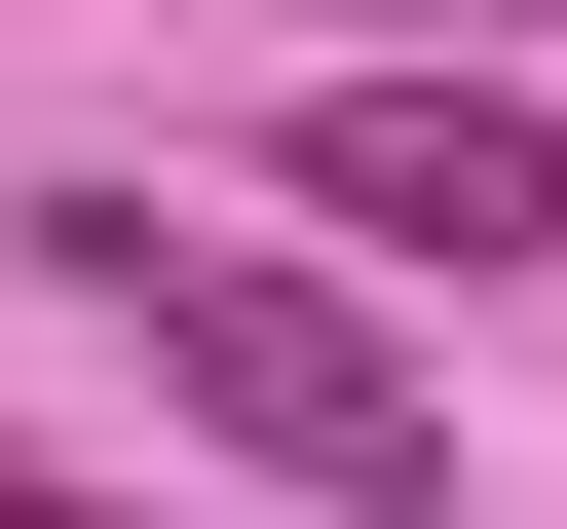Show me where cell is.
I'll return each mask as SVG.
<instances>
[{
  "instance_id": "1",
  "label": "cell",
  "mask_w": 567,
  "mask_h": 529,
  "mask_svg": "<svg viewBox=\"0 0 567 529\" xmlns=\"http://www.w3.org/2000/svg\"><path fill=\"white\" fill-rule=\"evenodd\" d=\"M39 264L152 341V416H189V454H265V491H416V454H454L379 303H303V264H227V227H152V189H39Z\"/></svg>"
},
{
  "instance_id": "2",
  "label": "cell",
  "mask_w": 567,
  "mask_h": 529,
  "mask_svg": "<svg viewBox=\"0 0 567 529\" xmlns=\"http://www.w3.org/2000/svg\"><path fill=\"white\" fill-rule=\"evenodd\" d=\"M303 189H341L379 264H529V227H567V152H529L492 76H341V114H303Z\"/></svg>"
},
{
  "instance_id": "3",
  "label": "cell",
  "mask_w": 567,
  "mask_h": 529,
  "mask_svg": "<svg viewBox=\"0 0 567 529\" xmlns=\"http://www.w3.org/2000/svg\"><path fill=\"white\" fill-rule=\"evenodd\" d=\"M379 39H567V0H379Z\"/></svg>"
}]
</instances>
